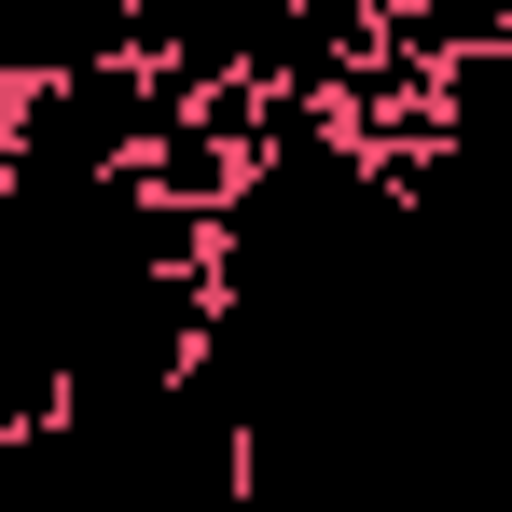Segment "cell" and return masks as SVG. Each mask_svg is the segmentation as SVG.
Returning a JSON list of instances; mask_svg holds the SVG:
<instances>
[{
	"label": "cell",
	"mask_w": 512,
	"mask_h": 512,
	"mask_svg": "<svg viewBox=\"0 0 512 512\" xmlns=\"http://www.w3.org/2000/svg\"><path fill=\"white\" fill-rule=\"evenodd\" d=\"M125 180H139L153 208H180V222H236V194H250V153H236L222 125H167V139H153Z\"/></svg>",
	"instance_id": "6da1fadb"
},
{
	"label": "cell",
	"mask_w": 512,
	"mask_h": 512,
	"mask_svg": "<svg viewBox=\"0 0 512 512\" xmlns=\"http://www.w3.org/2000/svg\"><path fill=\"white\" fill-rule=\"evenodd\" d=\"M0 208H14V111H0Z\"/></svg>",
	"instance_id": "7a4b0ae2"
}]
</instances>
